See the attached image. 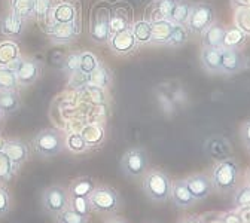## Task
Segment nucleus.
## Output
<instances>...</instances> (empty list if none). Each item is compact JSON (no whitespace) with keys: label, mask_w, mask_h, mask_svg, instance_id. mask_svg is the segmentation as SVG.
<instances>
[{"label":"nucleus","mask_w":250,"mask_h":223,"mask_svg":"<svg viewBox=\"0 0 250 223\" xmlns=\"http://www.w3.org/2000/svg\"><path fill=\"white\" fill-rule=\"evenodd\" d=\"M171 179L166 173L152 170L145 174L142 187L149 200L155 203H166L171 195Z\"/></svg>","instance_id":"1"},{"label":"nucleus","mask_w":250,"mask_h":223,"mask_svg":"<svg viewBox=\"0 0 250 223\" xmlns=\"http://www.w3.org/2000/svg\"><path fill=\"white\" fill-rule=\"evenodd\" d=\"M238 177H240L238 164L232 158H228L225 161H221L214 167L210 179H211L213 187L217 190V192L227 194L235 189V186L238 183Z\"/></svg>","instance_id":"2"},{"label":"nucleus","mask_w":250,"mask_h":223,"mask_svg":"<svg viewBox=\"0 0 250 223\" xmlns=\"http://www.w3.org/2000/svg\"><path fill=\"white\" fill-rule=\"evenodd\" d=\"M89 207L94 213L99 214H115L121 208V197L110 186H96L88 197Z\"/></svg>","instance_id":"3"},{"label":"nucleus","mask_w":250,"mask_h":223,"mask_svg":"<svg viewBox=\"0 0 250 223\" xmlns=\"http://www.w3.org/2000/svg\"><path fill=\"white\" fill-rule=\"evenodd\" d=\"M64 146H66L64 136L54 128L39 131L33 140L35 152L41 158H54L62 152Z\"/></svg>","instance_id":"4"},{"label":"nucleus","mask_w":250,"mask_h":223,"mask_svg":"<svg viewBox=\"0 0 250 223\" xmlns=\"http://www.w3.org/2000/svg\"><path fill=\"white\" fill-rule=\"evenodd\" d=\"M149 168V155L143 147H133L121 158V170L130 179H139Z\"/></svg>","instance_id":"5"},{"label":"nucleus","mask_w":250,"mask_h":223,"mask_svg":"<svg viewBox=\"0 0 250 223\" xmlns=\"http://www.w3.org/2000/svg\"><path fill=\"white\" fill-rule=\"evenodd\" d=\"M70 197L69 190L60 184H51L48 186L42 194V207L48 214L58 216L61 211L69 208Z\"/></svg>","instance_id":"6"},{"label":"nucleus","mask_w":250,"mask_h":223,"mask_svg":"<svg viewBox=\"0 0 250 223\" xmlns=\"http://www.w3.org/2000/svg\"><path fill=\"white\" fill-rule=\"evenodd\" d=\"M214 22V9L208 3H198L192 6L188 28L194 35H203L204 31Z\"/></svg>","instance_id":"7"},{"label":"nucleus","mask_w":250,"mask_h":223,"mask_svg":"<svg viewBox=\"0 0 250 223\" xmlns=\"http://www.w3.org/2000/svg\"><path fill=\"white\" fill-rule=\"evenodd\" d=\"M42 72V66L41 62L35 58H25L18 61V66L15 69L17 73V79H18V85L21 86H28V85H33Z\"/></svg>","instance_id":"8"},{"label":"nucleus","mask_w":250,"mask_h":223,"mask_svg":"<svg viewBox=\"0 0 250 223\" xmlns=\"http://www.w3.org/2000/svg\"><path fill=\"white\" fill-rule=\"evenodd\" d=\"M185 182H186L188 189H189V192L192 194V197L197 201H203V200L208 198V195L213 192V189H214L211 179L203 173H197V174L186 177Z\"/></svg>","instance_id":"9"},{"label":"nucleus","mask_w":250,"mask_h":223,"mask_svg":"<svg viewBox=\"0 0 250 223\" xmlns=\"http://www.w3.org/2000/svg\"><path fill=\"white\" fill-rule=\"evenodd\" d=\"M109 15L110 12L102 9L94 14L91 22V38L97 43H104L110 38V28H109Z\"/></svg>","instance_id":"10"},{"label":"nucleus","mask_w":250,"mask_h":223,"mask_svg":"<svg viewBox=\"0 0 250 223\" xmlns=\"http://www.w3.org/2000/svg\"><path fill=\"white\" fill-rule=\"evenodd\" d=\"M109 43H110L112 51L116 54H121V55L130 54L131 51H134L137 48V39L134 38L133 31L130 28L110 35Z\"/></svg>","instance_id":"11"},{"label":"nucleus","mask_w":250,"mask_h":223,"mask_svg":"<svg viewBox=\"0 0 250 223\" xmlns=\"http://www.w3.org/2000/svg\"><path fill=\"white\" fill-rule=\"evenodd\" d=\"M173 204L177 208H189L197 204V200L192 197L189 189L186 186L185 179H179L171 183V195H170Z\"/></svg>","instance_id":"12"},{"label":"nucleus","mask_w":250,"mask_h":223,"mask_svg":"<svg viewBox=\"0 0 250 223\" xmlns=\"http://www.w3.org/2000/svg\"><path fill=\"white\" fill-rule=\"evenodd\" d=\"M2 150L8 155L15 168H20L28 159V147L21 140H5Z\"/></svg>","instance_id":"13"},{"label":"nucleus","mask_w":250,"mask_h":223,"mask_svg":"<svg viewBox=\"0 0 250 223\" xmlns=\"http://www.w3.org/2000/svg\"><path fill=\"white\" fill-rule=\"evenodd\" d=\"M46 31H48L49 38L57 43L70 42L78 35V28L75 25V21L73 22H54L46 28Z\"/></svg>","instance_id":"14"},{"label":"nucleus","mask_w":250,"mask_h":223,"mask_svg":"<svg viewBox=\"0 0 250 223\" xmlns=\"http://www.w3.org/2000/svg\"><path fill=\"white\" fill-rule=\"evenodd\" d=\"M206 152L210 155V158L216 159V161H225V159L231 158V144L224 137H211L206 143Z\"/></svg>","instance_id":"15"},{"label":"nucleus","mask_w":250,"mask_h":223,"mask_svg":"<svg viewBox=\"0 0 250 223\" xmlns=\"http://www.w3.org/2000/svg\"><path fill=\"white\" fill-rule=\"evenodd\" d=\"M246 67L244 55L238 49H222L221 73H237Z\"/></svg>","instance_id":"16"},{"label":"nucleus","mask_w":250,"mask_h":223,"mask_svg":"<svg viewBox=\"0 0 250 223\" xmlns=\"http://www.w3.org/2000/svg\"><path fill=\"white\" fill-rule=\"evenodd\" d=\"M225 27L219 22H213L201 35V42L206 48H224Z\"/></svg>","instance_id":"17"},{"label":"nucleus","mask_w":250,"mask_h":223,"mask_svg":"<svg viewBox=\"0 0 250 223\" xmlns=\"http://www.w3.org/2000/svg\"><path fill=\"white\" fill-rule=\"evenodd\" d=\"M201 62L207 72L221 73L222 69V49L221 48H203Z\"/></svg>","instance_id":"18"},{"label":"nucleus","mask_w":250,"mask_h":223,"mask_svg":"<svg viewBox=\"0 0 250 223\" xmlns=\"http://www.w3.org/2000/svg\"><path fill=\"white\" fill-rule=\"evenodd\" d=\"M174 24L170 20H158L152 22V41L153 43L167 45Z\"/></svg>","instance_id":"19"},{"label":"nucleus","mask_w":250,"mask_h":223,"mask_svg":"<svg viewBox=\"0 0 250 223\" xmlns=\"http://www.w3.org/2000/svg\"><path fill=\"white\" fill-rule=\"evenodd\" d=\"M0 31L6 36H21L24 31V20L11 12L0 21Z\"/></svg>","instance_id":"20"},{"label":"nucleus","mask_w":250,"mask_h":223,"mask_svg":"<svg viewBox=\"0 0 250 223\" xmlns=\"http://www.w3.org/2000/svg\"><path fill=\"white\" fill-rule=\"evenodd\" d=\"M20 58V46L14 41L0 42V67H9Z\"/></svg>","instance_id":"21"},{"label":"nucleus","mask_w":250,"mask_h":223,"mask_svg":"<svg viewBox=\"0 0 250 223\" xmlns=\"http://www.w3.org/2000/svg\"><path fill=\"white\" fill-rule=\"evenodd\" d=\"M21 107V99L17 91H0V112L12 115Z\"/></svg>","instance_id":"22"},{"label":"nucleus","mask_w":250,"mask_h":223,"mask_svg":"<svg viewBox=\"0 0 250 223\" xmlns=\"http://www.w3.org/2000/svg\"><path fill=\"white\" fill-rule=\"evenodd\" d=\"M94 189H96V182H94V179L85 176L78 177L70 183L69 192L72 197H89Z\"/></svg>","instance_id":"23"},{"label":"nucleus","mask_w":250,"mask_h":223,"mask_svg":"<svg viewBox=\"0 0 250 223\" xmlns=\"http://www.w3.org/2000/svg\"><path fill=\"white\" fill-rule=\"evenodd\" d=\"M81 136L85 140L88 147H94V146L102 144V142L104 140V130L100 125L91 123V125L83 126L82 131H81Z\"/></svg>","instance_id":"24"},{"label":"nucleus","mask_w":250,"mask_h":223,"mask_svg":"<svg viewBox=\"0 0 250 223\" xmlns=\"http://www.w3.org/2000/svg\"><path fill=\"white\" fill-rule=\"evenodd\" d=\"M247 36L244 31H241L237 25H231L225 30L224 38V48L222 49H238L244 45Z\"/></svg>","instance_id":"25"},{"label":"nucleus","mask_w":250,"mask_h":223,"mask_svg":"<svg viewBox=\"0 0 250 223\" xmlns=\"http://www.w3.org/2000/svg\"><path fill=\"white\" fill-rule=\"evenodd\" d=\"M192 6L188 0H177L174 8H173V12L170 15V21L173 24H186L188 20H189V15H191V11H192Z\"/></svg>","instance_id":"26"},{"label":"nucleus","mask_w":250,"mask_h":223,"mask_svg":"<svg viewBox=\"0 0 250 223\" xmlns=\"http://www.w3.org/2000/svg\"><path fill=\"white\" fill-rule=\"evenodd\" d=\"M52 22H73L76 18V11L75 6L70 3H58L52 12Z\"/></svg>","instance_id":"27"},{"label":"nucleus","mask_w":250,"mask_h":223,"mask_svg":"<svg viewBox=\"0 0 250 223\" xmlns=\"http://www.w3.org/2000/svg\"><path fill=\"white\" fill-rule=\"evenodd\" d=\"M11 12L22 20L35 17V0H11Z\"/></svg>","instance_id":"28"},{"label":"nucleus","mask_w":250,"mask_h":223,"mask_svg":"<svg viewBox=\"0 0 250 223\" xmlns=\"http://www.w3.org/2000/svg\"><path fill=\"white\" fill-rule=\"evenodd\" d=\"M133 35L140 43H147L152 41V22L147 20H140L133 25Z\"/></svg>","instance_id":"29"},{"label":"nucleus","mask_w":250,"mask_h":223,"mask_svg":"<svg viewBox=\"0 0 250 223\" xmlns=\"http://www.w3.org/2000/svg\"><path fill=\"white\" fill-rule=\"evenodd\" d=\"M109 28H110V35L118 33V31L127 30L128 28V17L122 9H116L110 12L109 15Z\"/></svg>","instance_id":"30"},{"label":"nucleus","mask_w":250,"mask_h":223,"mask_svg":"<svg viewBox=\"0 0 250 223\" xmlns=\"http://www.w3.org/2000/svg\"><path fill=\"white\" fill-rule=\"evenodd\" d=\"M18 86L15 70L9 67H0V91H17Z\"/></svg>","instance_id":"31"},{"label":"nucleus","mask_w":250,"mask_h":223,"mask_svg":"<svg viewBox=\"0 0 250 223\" xmlns=\"http://www.w3.org/2000/svg\"><path fill=\"white\" fill-rule=\"evenodd\" d=\"M109 83H110V73L104 66L99 64L96 69L89 73V85H94V86L103 89Z\"/></svg>","instance_id":"32"},{"label":"nucleus","mask_w":250,"mask_h":223,"mask_svg":"<svg viewBox=\"0 0 250 223\" xmlns=\"http://www.w3.org/2000/svg\"><path fill=\"white\" fill-rule=\"evenodd\" d=\"M15 171L17 168L14 167L8 155L3 150H0V183H8L14 177Z\"/></svg>","instance_id":"33"},{"label":"nucleus","mask_w":250,"mask_h":223,"mask_svg":"<svg viewBox=\"0 0 250 223\" xmlns=\"http://www.w3.org/2000/svg\"><path fill=\"white\" fill-rule=\"evenodd\" d=\"M176 2H177V0H156V2H155L156 17L152 20V22L158 21V20H168L171 12H173V8H174Z\"/></svg>","instance_id":"34"},{"label":"nucleus","mask_w":250,"mask_h":223,"mask_svg":"<svg viewBox=\"0 0 250 223\" xmlns=\"http://www.w3.org/2000/svg\"><path fill=\"white\" fill-rule=\"evenodd\" d=\"M235 25L246 33V36H250V8H238L235 9Z\"/></svg>","instance_id":"35"},{"label":"nucleus","mask_w":250,"mask_h":223,"mask_svg":"<svg viewBox=\"0 0 250 223\" xmlns=\"http://www.w3.org/2000/svg\"><path fill=\"white\" fill-rule=\"evenodd\" d=\"M186 41H188V30H186V27L183 24H174L167 45H170V46H182Z\"/></svg>","instance_id":"36"},{"label":"nucleus","mask_w":250,"mask_h":223,"mask_svg":"<svg viewBox=\"0 0 250 223\" xmlns=\"http://www.w3.org/2000/svg\"><path fill=\"white\" fill-rule=\"evenodd\" d=\"M88 222H89V217L88 216L78 214L70 207L66 208L64 211H61L57 216V223H88Z\"/></svg>","instance_id":"37"},{"label":"nucleus","mask_w":250,"mask_h":223,"mask_svg":"<svg viewBox=\"0 0 250 223\" xmlns=\"http://www.w3.org/2000/svg\"><path fill=\"white\" fill-rule=\"evenodd\" d=\"M99 66L97 57L91 54V52H82L81 54V64H79V70L89 75L94 69Z\"/></svg>","instance_id":"38"},{"label":"nucleus","mask_w":250,"mask_h":223,"mask_svg":"<svg viewBox=\"0 0 250 223\" xmlns=\"http://www.w3.org/2000/svg\"><path fill=\"white\" fill-rule=\"evenodd\" d=\"M69 207L73 211H76L78 214H82V216H88V213L91 210L88 197H72L70 203H69Z\"/></svg>","instance_id":"39"},{"label":"nucleus","mask_w":250,"mask_h":223,"mask_svg":"<svg viewBox=\"0 0 250 223\" xmlns=\"http://www.w3.org/2000/svg\"><path fill=\"white\" fill-rule=\"evenodd\" d=\"M52 12V2L51 0H35V15L38 20L45 21Z\"/></svg>","instance_id":"40"},{"label":"nucleus","mask_w":250,"mask_h":223,"mask_svg":"<svg viewBox=\"0 0 250 223\" xmlns=\"http://www.w3.org/2000/svg\"><path fill=\"white\" fill-rule=\"evenodd\" d=\"M66 146H67L72 152H76V153L83 152V150L88 147L86 143H85V140L82 139L81 133H72V134H69V137H67V140H66Z\"/></svg>","instance_id":"41"},{"label":"nucleus","mask_w":250,"mask_h":223,"mask_svg":"<svg viewBox=\"0 0 250 223\" xmlns=\"http://www.w3.org/2000/svg\"><path fill=\"white\" fill-rule=\"evenodd\" d=\"M11 211V194L6 186L0 184V219L8 216Z\"/></svg>","instance_id":"42"},{"label":"nucleus","mask_w":250,"mask_h":223,"mask_svg":"<svg viewBox=\"0 0 250 223\" xmlns=\"http://www.w3.org/2000/svg\"><path fill=\"white\" fill-rule=\"evenodd\" d=\"M234 203L237 207H250V186L246 184L237 190L234 195Z\"/></svg>","instance_id":"43"},{"label":"nucleus","mask_w":250,"mask_h":223,"mask_svg":"<svg viewBox=\"0 0 250 223\" xmlns=\"http://www.w3.org/2000/svg\"><path fill=\"white\" fill-rule=\"evenodd\" d=\"M79 64H81V54L73 52L70 54L66 60H64V64H62V69H64L69 75L75 73L79 70Z\"/></svg>","instance_id":"44"},{"label":"nucleus","mask_w":250,"mask_h":223,"mask_svg":"<svg viewBox=\"0 0 250 223\" xmlns=\"http://www.w3.org/2000/svg\"><path fill=\"white\" fill-rule=\"evenodd\" d=\"M86 85H89V75H86L81 70L70 75V86L72 88H83Z\"/></svg>","instance_id":"45"},{"label":"nucleus","mask_w":250,"mask_h":223,"mask_svg":"<svg viewBox=\"0 0 250 223\" xmlns=\"http://www.w3.org/2000/svg\"><path fill=\"white\" fill-rule=\"evenodd\" d=\"M85 88L91 94L92 100L96 101V103H102L104 100V94H103V89L102 88H97V86H94V85H86Z\"/></svg>","instance_id":"46"},{"label":"nucleus","mask_w":250,"mask_h":223,"mask_svg":"<svg viewBox=\"0 0 250 223\" xmlns=\"http://www.w3.org/2000/svg\"><path fill=\"white\" fill-rule=\"evenodd\" d=\"M241 139L246 143V146L250 147V121L244 122L241 126Z\"/></svg>","instance_id":"47"},{"label":"nucleus","mask_w":250,"mask_h":223,"mask_svg":"<svg viewBox=\"0 0 250 223\" xmlns=\"http://www.w3.org/2000/svg\"><path fill=\"white\" fill-rule=\"evenodd\" d=\"M177 223H206L200 216H186V217H182Z\"/></svg>","instance_id":"48"},{"label":"nucleus","mask_w":250,"mask_h":223,"mask_svg":"<svg viewBox=\"0 0 250 223\" xmlns=\"http://www.w3.org/2000/svg\"><path fill=\"white\" fill-rule=\"evenodd\" d=\"M231 5L234 9L238 8H250V0H231Z\"/></svg>","instance_id":"49"},{"label":"nucleus","mask_w":250,"mask_h":223,"mask_svg":"<svg viewBox=\"0 0 250 223\" xmlns=\"http://www.w3.org/2000/svg\"><path fill=\"white\" fill-rule=\"evenodd\" d=\"M104 223H128V222L122 217H119V216H110Z\"/></svg>","instance_id":"50"},{"label":"nucleus","mask_w":250,"mask_h":223,"mask_svg":"<svg viewBox=\"0 0 250 223\" xmlns=\"http://www.w3.org/2000/svg\"><path fill=\"white\" fill-rule=\"evenodd\" d=\"M247 186H250V170H249V174H247Z\"/></svg>","instance_id":"51"},{"label":"nucleus","mask_w":250,"mask_h":223,"mask_svg":"<svg viewBox=\"0 0 250 223\" xmlns=\"http://www.w3.org/2000/svg\"><path fill=\"white\" fill-rule=\"evenodd\" d=\"M3 143H5V140L0 139V150H2V147H3Z\"/></svg>","instance_id":"52"},{"label":"nucleus","mask_w":250,"mask_h":223,"mask_svg":"<svg viewBox=\"0 0 250 223\" xmlns=\"http://www.w3.org/2000/svg\"><path fill=\"white\" fill-rule=\"evenodd\" d=\"M0 119H2V112H0Z\"/></svg>","instance_id":"53"}]
</instances>
